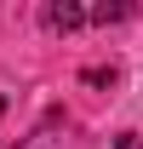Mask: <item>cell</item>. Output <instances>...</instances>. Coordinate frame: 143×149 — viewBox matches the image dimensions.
Here are the masks:
<instances>
[{"label":"cell","instance_id":"cell-1","mask_svg":"<svg viewBox=\"0 0 143 149\" xmlns=\"http://www.w3.org/2000/svg\"><path fill=\"white\" fill-rule=\"evenodd\" d=\"M40 23H46L52 35H69V29H80V23H86V6H80V0H46Z\"/></svg>","mask_w":143,"mask_h":149},{"label":"cell","instance_id":"cell-2","mask_svg":"<svg viewBox=\"0 0 143 149\" xmlns=\"http://www.w3.org/2000/svg\"><path fill=\"white\" fill-rule=\"evenodd\" d=\"M17 149H74L69 143V132H57V126H40V132H29Z\"/></svg>","mask_w":143,"mask_h":149},{"label":"cell","instance_id":"cell-3","mask_svg":"<svg viewBox=\"0 0 143 149\" xmlns=\"http://www.w3.org/2000/svg\"><path fill=\"white\" fill-rule=\"evenodd\" d=\"M120 17H132V6H126V0H103V6H86V23H120Z\"/></svg>","mask_w":143,"mask_h":149},{"label":"cell","instance_id":"cell-4","mask_svg":"<svg viewBox=\"0 0 143 149\" xmlns=\"http://www.w3.org/2000/svg\"><path fill=\"white\" fill-rule=\"evenodd\" d=\"M0 115H6V92H0Z\"/></svg>","mask_w":143,"mask_h":149}]
</instances>
